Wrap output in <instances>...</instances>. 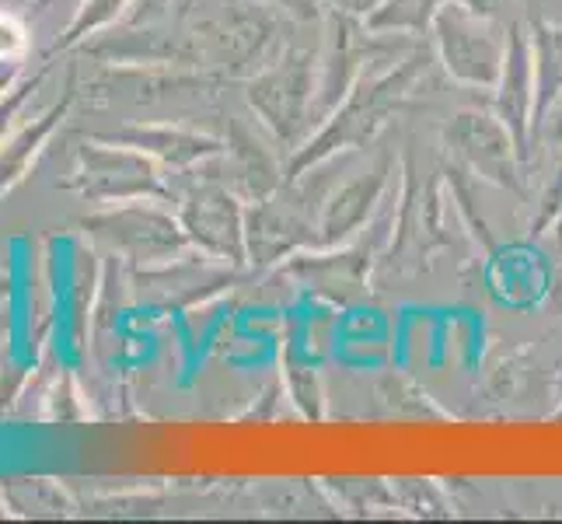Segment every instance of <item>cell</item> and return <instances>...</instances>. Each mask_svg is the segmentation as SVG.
<instances>
[{"mask_svg":"<svg viewBox=\"0 0 562 524\" xmlns=\"http://www.w3.org/2000/svg\"><path fill=\"white\" fill-rule=\"evenodd\" d=\"M22 49V29H14L11 22L0 18V56H11Z\"/></svg>","mask_w":562,"mask_h":524,"instance_id":"cell-1","label":"cell"}]
</instances>
